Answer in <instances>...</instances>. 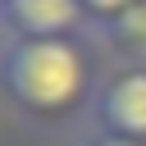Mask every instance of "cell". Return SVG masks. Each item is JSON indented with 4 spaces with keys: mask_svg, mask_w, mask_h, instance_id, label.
<instances>
[{
    "mask_svg": "<svg viewBox=\"0 0 146 146\" xmlns=\"http://www.w3.org/2000/svg\"><path fill=\"white\" fill-rule=\"evenodd\" d=\"M105 68L110 59L91 32L0 41L5 96L32 128H87Z\"/></svg>",
    "mask_w": 146,
    "mask_h": 146,
    "instance_id": "cell-1",
    "label": "cell"
},
{
    "mask_svg": "<svg viewBox=\"0 0 146 146\" xmlns=\"http://www.w3.org/2000/svg\"><path fill=\"white\" fill-rule=\"evenodd\" d=\"M87 132H110L146 146V64H110L91 105Z\"/></svg>",
    "mask_w": 146,
    "mask_h": 146,
    "instance_id": "cell-2",
    "label": "cell"
},
{
    "mask_svg": "<svg viewBox=\"0 0 146 146\" xmlns=\"http://www.w3.org/2000/svg\"><path fill=\"white\" fill-rule=\"evenodd\" d=\"M0 27H5V41L91 32L82 0H0Z\"/></svg>",
    "mask_w": 146,
    "mask_h": 146,
    "instance_id": "cell-3",
    "label": "cell"
},
{
    "mask_svg": "<svg viewBox=\"0 0 146 146\" xmlns=\"http://www.w3.org/2000/svg\"><path fill=\"white\" fill-rule=\"evenodd\" d=\"M105 50L110 64H146V0H137L123 18H114L110 27L91 32Z\"/></svg>",
    "mask_w": 146,
    "mask_h": 146,
    "instance_id": "cell-4",
    "label": "cell"
},
{
    "mask_svg": "<svg viewBox=\"0 0 146 146\" xmlns=\"http://www.w3.org/2000/svg\"><path fill=\"white\" fill-rule=\"evenodd\" d=\"M137 0H82V9H87V23H91V32H100V27H110L114 18H123L128 9H132Z\"/></svg>",
    "mask_w": 146,
    "mask_h": 146,
    "instance_id": "cell-5",
    "label": "cell"
},
{
    "mask_svg": "<svg viewBox=\"0 0 146 146\" xmlns=\"http://www.w3.org/2000/svg\"><path fill=\"white\" fill-rule=\"evenodd\" d=\"M78 146H141V141H128V137H110V132H82Z\"/></svg>",
    "mask_w": 146,
    "mask_h": 146,
    "instance_id": "cell-6",
    "label": "cell"
}]
</instances>
